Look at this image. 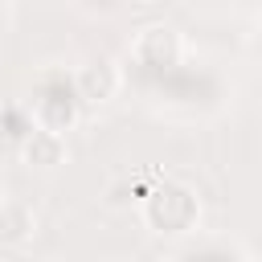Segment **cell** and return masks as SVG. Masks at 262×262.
I'll list each match as a JSON object with an SVG mask.
<instances>
[{
	"mask_svg": "<svg viewBox=\"0 0 262 262\" xmlns=\"http://www.w3.org/2000/svg\"><path fill=\"white\" fill-rule=\"evenodd\" d=\"M37 233V217L25 201L0 196V246H25Z\"/></svg>",
	"mask_w": 262,
	"mask_h": 262,
	"instance_id": "5b68a950",
	"label": "cell"
},
{
	"mask_svg": "<svg viewBox=\"0 0 262 262\" xmlns=\"http://www.w3.org/2000/svg\"><path fill=\"white\" fill-rule=\"evenodd\" d=\"M78 106L82 102L74 94V78L61 74V70H45L37 78V86H33V102H29L33 115L29 119H33V127L61 135V131H70L78 123Z\"/></svg>",
	"mask_w": 262,
	"mask_h": 262,
	"instance_id": "7a4b0ae2",
	"label": "cell"
},
{
	"mask_svg": "<svg viewBox=\"0 0 262 262\" xmlns=\"http://www.w3.org/2000/svg\"><path fill=\"white\" fill-rule=\"evenodd\" d=\"M0 262H4V258H0Z\"/></svg>",
	"mask_w": 262,
	"mask_h": 262,
	"instance_id": "ba28073f",
	"label": "cell"
},
{
	"mask_svg": "<svg viewBox=\"0 0 262 262\" xmlns=\"http://www.w3.org/2000/svg\"><path fill=\"white\" fill-rule=\"evenodd\" d=\"M184 262H246V250L237 242H225V237H209V242H196L184 250Z\"/></svg>",
	"mask_w": 262,
	"mask_h": 262,
	"instance_id": "52a82bcc",
	"label": "cell"
},
{
	"mask_svg": "<svg viewBox=\"0 0 262 262\" xmlns=\"http://www.w3.org/2000/svg\"><path fill=\"white\" fill-rule=\"evenodd\" d=\"M74 94L78 102H111L123 86V70L111 61V57H90L86 66H78L74 74Z\"/></svg>",
	"mask_w": 262,
	"mask_h": 262,
	"instance_id": "277c9868",
	"label": "cell"
},
{
	"mask_svg": "<svg viewBox=\"0 0 262 262\" xmlns=\"http://www.w3.org/2000/svg\"><path fill=\"white\" fill-rule=\"evenodd\" d=\"M131 61H135L139 70L156 74V78L172 74L176 66H184V37H180V29L168 25V20L143 25V29L135 33V41H131Z\"/></svg>",
	"mask_w": 262,
	"mask_h": 262,
	"instance_id": "3957f363",
	"label": "cell"
},
{
	"mask_svg": "<svg viewBox=\"0 0 262 262\" xmlns=\"http://www.w3.org/2000/svg\"><path fill=\"white\" fill-rule=\"evenodd\" d=\"M20 156H25V164H33V168H53V164L66 160V135H53V131L33 127V131L20 139Z\"/></svg>",
	"mask_w": 262,
	"mask_h": 262,
	"instance_id": "8992f818",
	"label": "cell"
},
{
	"mask_svg": "<svg viewBox=\"0 0 262 262\" xmlns=\"http://www.w3.org/2000/svg\"><path fill=\"white\" fill-rule=\"evenodd\" d=\"M139 209H143V221L156 229V233H188V229H196V221H201V201H196V192L184 184V180H156L151 184V192L139 201Z\"/></svg>",
	"mask_w": 262,
	"mask_h": 262,
	"instance_id": "6da1fadb",
	"label": "cell"
}]
</instances>
